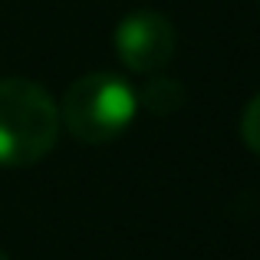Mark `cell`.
Masks as SVG:
<instances>
[{
	"label": "cell",
	"instance_id": "2",
	"mask_svg": "<svg viewBox=\"0 0 260 260\" xmlns=\"http://www.w3.org/2000/svg\"><path fill=\"white\" fill-rule=\"evenodd\" d=\"M59 125L86 145H106L125 135L139 112V92L112 73H86L63 92Z\"/></svg>",
	"mask_w": 260,
	"mask_h": 260
},
{
	"label": "cell",
	"instance_id": "1",
	"mask_svg": "<svg viewBox=\"0 0 260 260\" xmlns=\"http://www.w3.org/2000/svg\"><path fill=\"white\" fill-rule=\"evenodd\" d=\"M59 109L33 79H0V168H26L53 152Z\"/></svg>",
	"mask_w": 260,
	"mask_h": 260
},
{
	"label": "cell",
	"instance_id": "4",
	"mask_svg": "<svg viewBox=\"0 0 260 260\" xmlns=\"http://www.w3.org/2000/svg\"><path fill=\"white\" fill-rule=\"evenodd\" d=\"M139 102H145V109H152V112H158V115H168V112H175V109H181L184 92L175 79H152V83L145 86V92L139 95Z\"/></svg>",
	"mask_w": 260,
	"mask_h": 260
},
{
	"label": "cell",
	"instance_id": "3",
	"mask_svg": "<svg viewBox=\"0 0 260 260\" xmlns=\"http://www.w3.org/2000/svg\"><path fill=\"white\" fill-rule=\"evenodd\" d=\"M175 26L155 10H135L115 26V53L132 73H158L175 59Z\"/></svg>",
	"mask_w": 260,
	"mask_h": 260
},
{
	"label": "cell",
	"instance_id": "6",
	"mask_svg": "<svg viewBox=\"0 0 260 260\" xmlns=\"http://www.w3.org/2000/svg\"><path fill=\"white\" fill-rule=\"evenodd\" d=\"M0 260H10V257H7V254H4V250H0Z\"/></svg>",
	"mask_w": 260,
	"mask_h": 260
},
{
	"label": "cell",
	"instance_id": "5",
	"mask_svg": "<svg viewBox=\"0 0 260 260\" xmlns=\"http://www.w3.org/2000/svg\"><path fill=\"white\" fill-rule=\"evenodd\" d=\"M241 139H244V145H247L250 152H257V155H260V92L247 102V109H244V119H241Z\"/></svg>",
	"mask_w": 260,
	"mask_h": 260
}]
</instances>
